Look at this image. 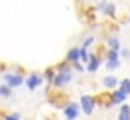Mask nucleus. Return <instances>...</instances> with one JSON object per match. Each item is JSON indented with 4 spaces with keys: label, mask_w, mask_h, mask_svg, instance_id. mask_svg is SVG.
Here are the masks:
<instances>
[{
    "label": "nucleus",
    "mask_w": 130,
    "mask_h": 120,
    "mask_svg": "<svg viewBox=\"0 0 130 120\" xmlns=\"http://www.w3.org/2000/svg\"><path fill=\"white\" fill-rule=\"evenodd\" d=\"M72 67L77 70V72H84V70H85V67L82 65V62H75V63H72Z\"/></svg>",
    "instance_id": "aec40b11"
},
{
    "label": "nucleus",
    "mask_w": 130,
    "mask_h": 120,
    "mask_svg": "<svg viewBox=\"0 0 130 120\" xmlns=\"http://www.w3.org/2000/svg\"><path fill=\"white\" fill-rule=\"evenodd\" d=\"M55 75H57V72H55L54 67H48V68H45V72H43V80H47L52 85V82H54Z\"/></svg>",
    "instance_id": "4468645a"
},
{
    "label": "nucleus",
    "mask_w": 130,
    "mask_h": 120,
    "mask_svg": "<svg viewBox=\"0 0 130 120\" xmlns=\"http://www.w3.org/2000/svg\"><path fill=\"white\" fill-rule=\"evenodd\" d=\"M80 115V105L77 102H69L63 107V117L65 120H77Z\"/></svg>",
    "instance_id": "20e7f679"
},
{
    "label": "nucleus",
    "mask_w": 130,
    "mask_h": 120,
    "mask_svg": "<svg viewBox=\"0 0 130 120\" xmlns=\"http://www.w3.org/2000/svg\"><path fill=\"white\" fill-rule=\"evenodd\" d=\"M120 55H122V57H128V55H130L128 48H123V50H120Z\"/></svg>",
    "instance_id": "412c9836"
},
{
    "label": "nucleus",
    "mask_w": 130,
    "mask_h": 120,
    "mask_svg": "<svg viewBox=\"0 0 130 120\" xmlns=\"http://www.w3.org/2000/svg\"><path fill=\"white\" fill-rule=\"evenodd\" d=\"M119 89H122L127 95H130V78H123V80L120 82V87H119Z\"/></svg>",
    "instance_id": "dca6fc26"
},
{
    "label": "nucleus",
    "mask_w": 130,
    "mask_h": 120,
    "mask_svg": "<svg viewBox=\"0 0 130 120\" xmlns=\"http://www.w3.org/2000/svg\"><path fill=\"white\" fill-rule=\"evenodd\" d=\"M4 82H5V85H8L10 89H15V87L23 85L25 78L20 75V72H10V74L4 75Z\"/></svg>",
    "instance_id": "7ed1b4c3"
},
{
    "label": "nucleus",
    "mask_w": 130,
    "mask_h": 120,
    "mask_svg": "<svg viewBox=\"0 0 130 120\" xmlns=\"http://www.w3.org/2000/svg\"><path fill=\"white\" fill-rule=\"evenodd\" d=\"M93 40H95L93 37H87V39L84 40V43H82V48H85V50H87L90 45H93Z\"/></svg>",
    "instance_id": "a211bd4d"
},
{
    "label": "nucleus",
    "mask_w": 130,
    "mask_h": 120,
    "mask_svg": "<svg viewBox=\"0 0 130 120\" xmlns=\"http://www.w3.org/2000/svg\"><path fill=\"white\" fill-rule=\"evenodd\" d=\"M12 95V89L8 85H0V97H4V98H8Z\"/></svg>",
    "instance_id": "2eb2a0df"
},
{
    "label": "nucleus",
    "mask_w": 130,
    "mask_h": 120,
    "mask_svg": "<svg viewBox=\"0 0 130 120\" xmlns=\"http://www.w3.org/2000/svg\"><path fill=\"white\" fill-rule=\"evenodd\" d=\"M117 120H130V105L123 104L122 107H120V112H119Z\"/></svg>",
    "instance_id": "ddd939ff"
},
{
    "label": "nucleus",
    "mask_w": 130,
    "mask_h": 120,
    "mask_svg": "<svg viewBox=\"0 0 130 120\" xmlns=\"http://www.w3.org/2000/svg\"><path fill=\"white\" fill-rule=\"evenodd\" d=\"M120 52L115 50H107L105 54V68L107 70H117L120 67Z\"/></svg>",
    "instance_id": "f03ea898"
},
{
    "label": "nucleus",
    "mask_w": 130,
    "mask_h": 120,
    "mask_svg": "<svg viewBox=\"0 0 130 120\" xmlns=\"http://www.w3.org/2000/svg\"><path fill=\"white\" fill-rule=\"evenodd\" d=\"M57 68V75H55L54 82H52V87L54 89H62V87L69 85L70 82L73 80V75H72V67L69 65V62L60 63Z\"/></svg>",
    "instance_id": "f257e3e1"
},
{
    "label": "nucleus",
    "mask_w": 130,
    "mask_h": 120,
    "mask_svg": "<svg viewBox=\"0 0 130 120\" xmlns=\"http://www.w3.org/2000/svg\"><path fill=\"white\" fill-rule=\"evenodd\" d=\"M107 45H108V50H115V52H120V40L117 37H108L107 39Z\"/></svg>",
    "instance_id": "f8f14e48"
},
{
    "label": "nucleus",
    "mask_w": 130,
    "mask_h": 120,
    "mask_svg": "<svg viewBox=\"0 0 130 120\" xmlns=\"http://www.w3.org/2000/svg\"><path fill=\"white\" fill-rule=\"evenodd\" d=\"M88 58H90L88 50H85V48H82V47H80V60H82V62H88Z\"/></svg>",
    "instance_id": "f3484780"
},
{
    "label": "nucleus",
    "mask_w": 130,
    "mask_h": 120,
    "mask_svg": "<svg viewBox=\"0 0 130 120\" xmlns=\"http://www.w3.org/2000/svg\"><path fill=\"white\" fill-rule=\"evenodd\" d=\"M42 83H43V75L37 74V72H32V74L25 78V85H27L28 90H37Z\"/></svg>",
    "instance_id": "423d86ee"
},
{
    "label": "nucleus",
    "mask_w": 130,
    "mask_h": 120,
    "mask_svg": "<svg viewBox=\"0 0 130 120\" xmlns=\"http://www.w3.org/2000/svg\"><path fill=\"white\" fill-rule=\"evenodd\" d=\"M65 58H67V62H69V63L80 62V47H73V48H70Z\"/></svg>",
    "instance_id": "9d476101"
},
{
    "label": "nucleus",
    "mask_w": 130,
    "mask_h": 120,
    "mask_svg": "<svg viewBox=\"0 0 130 120\" xmlns=\"http://www.w3.org/2000/svg\"><path fill=\"white\" fill-rule=\"evenodd\" d=\"M2 70H5V65H4V63H0V72H2Z\"/></svg>",
    "instance_id": "4be33fe9"
},
{
    "label": "nucleus",
    "mask_w": 130,
    "mask_h": 120,
    "mask_svg": "<svg viewBox=\"0 0 130 120\" xmlns=\"http://www.w3.org/2000/svg\"><path fill=\"white\" fill-rule=\"evenodd\" d=\"M110 97H112V104L113 105H123V102H125V98L128 97V95H127L122 89H117L110 93Z\"/></svg>",
    "instance_id": "6e6552de"
},
{
    "label": "nucleus",
    "mask_w": 130,
    "mask_h": 120,
    "mask_svg": "<svg viewBox=\"0 0 130 120\" xmlns=\"http://www.w3.org/2000/svg\"><path fill=\"white\" fill-rule=\"evenodd\" d=\"M100 63H102V57L97 54H92L90 55V58H88V62H87V72H90V74H95L97 70H99Z\"/></svg>",
    "instance_id": "0eeeda50"
},
{
    "label": "nucleus",
    "mask_w": 130,
    "mask_h": 120,
    "mask_svg": "<svg viewBox=\"0 0 130 120\" xmlns=\"http://www.w3.org/2000/svg\"><path fill=\"white\" fill-rule=\"evenodd\" d=\"M102 83L105 89H115V87L119 85V78L113 77V75H107V77L102 78Z\"/></svg>",
    "instance_id": "9b49d317"
},
{
    "label": "nucleus",
    "mask_w": 130,
    "mask_h": 120,
    "mask_svg": "<svg viewBox=\"0 0 130 120\" xmlns=\"http://www.w3.org/2000/svg\"><path fill=\"white\" fill-rule=\"evenodd\" d=\"M97 8H99L102 13H105V15L112 17V19H113L115 13H117V8H115V5H113V4H108V2H100Z\"/></svg>",
    "instance_id": "1a4fd4ad"
},
{
    "label": "nucleus",
    "mask_w": 130,
    "mask_h": 120,
    "mask_svg": "<svg viewBox=\"0 0 130 120\" xmlns=\"http://www.w3.org/2000/svg\"><path fill=\"white\" fill-rule=\"evenodd\" d=\"M80 110L85 115H92L95 110V98L92 95H82L80 97Z\"/></svg>",
    "instance_id": "39448f33"
},
{
    "label": "nucleus",
    "mask_w": 130,
    "mask_h": 120,
    "mask_svg": "<svg viewBox=\"0 0 130 120\" xmlns=\"http://www.w3.org/2000/svg\"><path fill=\"white\" fill-rule=\"evenodd\" d=\"M4 120H20V113L19 112H13V113H8V115H5Z\"/></svg>",
    "instance_id": "6ab92c4d"
}]
</instances>
